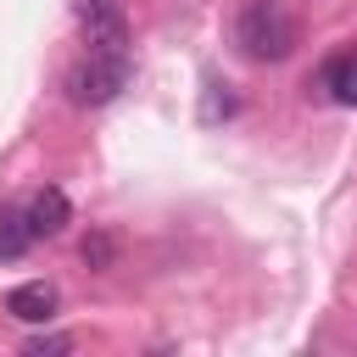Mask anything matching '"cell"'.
<instances>
[{
    "label": "cell",
    "instance_id": "3957f363",
    "mask_svg": "<svg viewBox=\"0 0 357 357\" xmlns=\"http://www.w3.org/2000/svg\"><path fill=\"white\" fill-rule=\"evenodd\" d=\"M84 50H128V11L123 0H78Z\"/></svg>",
    "mask_w": 357,
    "mask_h": 357
},
{
    "label": "cell",
    "instance_id": "7a4b0ae2",
    "mask_svg": "<svg viewBox=\"0 0 357 357\" xmlns=\"http://www.w3.org/2000/svg\"><path fill=\"white\" fill-rule=\"evenodd\" d=\"M128 50H84L67 67V100L73 106H106L128 89Z\"/></svg>",
    "mask_w": 357,
    "mask_h": 357
},
{
    "label": "cell",
    "instance_id": "ba28073f",
    "mask_svg": "<svg viewBox=\"0 0 357 357\" xmlns=\"http://www.w3.org/2000/svg\"><path fill=\"white\" fill-rule=\"evenodd\" d=\"M84 262H89L95 273H106V268L117 262V240H112V234H89V240H84Z\"/></svg>",
    "mask_w": 357,
    "mask_h": 357
},
{
    "label": "cell",
    "instance_id": "9c48e42d",
    "mask_svg": "<svg viewBox=\"0 0 357 357\" xmlns=\"http://www.w3.org/2000/svg\"><path fill=\"white\" fill-rule=\"evenodd\" d=\"M56 351H73V335H33L28 340V357H56Z\"/></svg>",
    "mask_w": 357,
    "mask_h": 357
},
{
    "label": "cell",
    "instance_id": "52a82bcc",
    "mask_svg": "<svg viewBox=\"0 0 357 357\" xmlns=\"http://www.w3.org/2000/svg\"><path fill=\"white\" fill-rule=\"evenodd\" d=\"M324 89H329L340 106H357V50H346V56H335V61L324 67Z\"/></svg>",
    "mask_w": 357,
    "mask_h": 357
},
{
    "label": "cell",
    "instance_id": "5b68a950",
    "mask_svg": "<svg viewBox=\"0 0 357 357\" xmlns=\"http://www.w3.org/2000/svg\"><path fill=\"white\" fill-rule=\"evenodd\" d=\"M6 312H11V318H22V324H45V318L56 312V290H50L45 279H33V284H17V290L6 296Z\"/></svg>",
    "mask_w": 357,
    "mask_h": 357
},
{
    "label": "cell",
    "instance_id": "6da1fadb",
    "mask_svg": "<svg viewBox=\"0 0 357 357\" xmlns=\"http://www.w3.org/2000/svg\"><path fill=\"white\" fill-rule=\"evenodd\" d=\"M296 39H301V28L284 0H245L234 17V45L251 61H284L296 50Z\"/></svg>",
    "mask_w": 357,
    "mask_h": 357
},
{
    "label": "cell",
    "instance_id": "8992f818",
    "mask_svg": "<svg viewBox=\"0 0 357 357\" xmlns=\"http://www.w3.org/2000/svg\"><path fill=\"white\" fill-rule=\"evenodd\" d=\"M28 245H33L28 212H22V206H0V262H17V257H28Z\"/></svg>",
    "mask_w": 357,
    "mask_h": 357
},
{
    "label": "cell",
    "instance_id": "277c9868",
    "mask_svg": "<svg viewBox=\"0 0 357 357\" xmlns=\"http://www.w3.org/2000/svg\"><path fill=\"white\" fill-rule=\"evenodd\" d=\"M22 212H28V229H33V234H45V240H56V234L73 223V201H67L56 184H50V190H39Z\"/></svg>",
    "mask_w": 357,
    "mask_h": 357
}]
</instances>
